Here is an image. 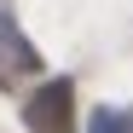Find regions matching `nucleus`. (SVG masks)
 Instances as JSON below:
<instances>
[{"label": "nucleus", "instance_id": "obj_1", "mask_svg": "<svg viewBox=\"0 0 133 133\" xmlns=\"http://www.w3.org/2000/svg\"><path fill=\"white\" fill-rule=\"evenodd\" d=\"M23 122L29 133H75V81L70 75H46L35 87V93L23 98Z\"/></svg>", "mask_w": 133, "mask_h": 133}, {"label": "nucleus", "instance_id": "obj_2", "mask_svg": "<svg viewBox=\"0 0 133 133\" xmlns=\"http://www.w3.org/2000/svg\"><path fill=\"white\" fill-rule=\"evenodd\" d=\"M35 70H41V58H35V46L23 41V29H17L12 6L0 0V87H6L12 75H35Z\"/></svg>", "mask_w": 133, "mask_h": 133}, {"label": "nucleus", "instance_id": "obj_3", "mask_svg": "<svg viewBox=\"0 0 133 133\" xmlns=\"http://www.w3.org/2000/svg\"><path fill=\"white\" fill-rule=\"evenodd\" d=\"M87 133H133V110H122V104H98L93 116H87Z\"/></svg>", "mask_w": 133, "mask_h": 133}]
</instances>
